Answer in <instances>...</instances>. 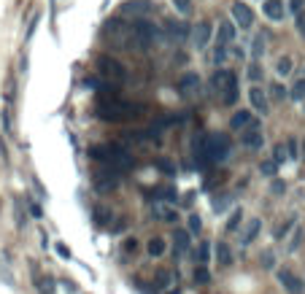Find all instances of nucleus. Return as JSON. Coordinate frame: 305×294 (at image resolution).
Masks as SVG:
<instances>
[{
  "mask_svg": "<svg viewBox=\"0 0 305 294\" xmlns=\"http://www.w3.org/2000/svg\"><path fill=\"white\" fill-rule=\"evenodd\" d=\"M297 246H300V232H297V235L292 238V243H289V251H294Z\"/></svg>",
  "mask_w": 305,
  "mask_h": 294,
  "instance_id": "de8ad7c7",
  "label": "nucleus"
},
{
  "mask_svg": "<svg viewBox=\"0 0 305 294\" xmlns=\"http://www.w3.org/2000/svg\"><path fill=\"white\" fill-rule=\"evenodd\" d=\"M276 170H278V165H276L273 159H265L262 165H260V173L268 175V179H276Z\"/></svg>",
  "mask_w": 305,
  "mask_h": 294,
  "instance_id": "b1692460",
  "label": "nucleus"
},
{
  "mask_svg": "<svg viewBox=\"0 0 305 294\" xmlns=\"http://www.w3.org/2000/svg\"><path fill=\"white\" fill-rule=\"evenodd\" d=\"M260 227H262V221L260 219H251L246 224V229H243V235H240V246H248V243H254V238L260 235Z\"/></svg>",
  "mask_w": 305,
  "mask_h": 294,
  "instance_id": "2eb2a0df",
  "label": "nucleus"
},
{
  "mask_svg": "<svg viewBox=\"0 0 305 294\" xmlns=\"http://www.w3.org/2000/svg\"><path fill=\"white\" fill-rule=\"evenodd\" d=\"M297 27H300V35H305V17L297 19Z\"/></svg>",
  "mask_w": 305,
  "mask_h": 294,
  "instance_id": "603ef678",
  "label": "nucleus"
},
{
  "mask_svg": "<svg viewBox=\"0 0 305 294\" xmlns=\"http://www.w3.org/2000/svg\"><path fill=\"white\" fill-rule=\"evenodd\" d=\"M116 175L111 173V175H97V181H95V187L100 189V192H108V189H116Z\"/></svg>",
  "mask_w": 305,
  "mask_h": 294,
  "instance_id": "6ab92c4d",
  "label": "nucleus"
},
{
  "mask_svg": "<svg viewBox=\"0 0 305 294\" xmlns=\"http://www.w3.org/2000/svg\"><path fill=\"white\" fill-rule=\"evenodd\" d=\"M270 92H273V97H276V100H284V97H286V89L281 87V84H273Z\"/></svg>",
  "mask_w": 305,
  "mask_h": 294,
  "instance_id": "4c0bfd02",
  "label": "nucleus"
},
{
  "mask_svg": "<svg viewBox=\"0 0 305 294\" xmlns=\"http://www.w3.org/2000/svg\"><path fill=\"white\" fill-rule=\"evenodd\" d=\"M200 89V76L197 73H184L181 79H178V92L181 95H192V92Z\"/></svg>",
  "mask_w": 305,
  "mask_h": 294,
  "instance_id": "9b49d317",
  "label": "nucleus"
},
{
  "mask_svg": "<svg viewBox=\"0 0 305 294\" xmlns=\"http://www.w3.org/2000/svg\"><path fill=\"white\" fill-rule=\"evenodd\" d=\"M240 221H243V211H240V208H235V211H232V216H230V221H227V232H235V229L240 227Z\"/></svg>",
  "mask_w": 305,
  "mask_h": 294,
  "instance_id": "4be33fe9",
  "label": "nucleus"
},
{
  "mask_svg": "<svg viewBox=\"0 0 305 294\" xmlns=\"http://www.w3.org/2000/svg\"><path fill=\"white\" fill-rule=\"evenodd\" d=\"M232 38H235V25H232V22H222V25H219L216 41L227 46V43H232Z\"/></svg>",
  "mask_w": 305,
  "mask_h": 294,
  "instance_id": "f3484780",
  "label": "nucleus"
},
{
  "mask_svg": "<svg viewBox=\"0 0 305 294\" xmlns=\"http://www.w3.org/2000/svg\"><path fill=\"white\" fill-rule=\"evenodd\" d=\"M273 192H276V195H281V192H284V184H281V181H273Z\"/></svg>",
  "mask_w": 305,
  "mask_h": 294,
  "instance_id": "8fccbe9b",
  "label": "nucleus"
},
{
  "mask_svg": "<svg viewBox=\"0 0 305 294\" xmlns=\"http://www.w3.org/2000/svg\"><path fill=\"white\" fill-rule=\"evenodd\" d=\"M197 257H200V265H208V257H211V243H200Z\"/></svg>",
  "mask_w": 305,
  "mask_h": 294,
  "instance_id": "72a5a7b5",
  "label": "nucleus"
},
{
  "mask_svg": "<svg viewBox=\"0 0 305 294\" xmlns=\"http://www.w3.org/2000/svg\"><path fill=\"white\" fill-rule=\"evenodd\" d=\"M97 68L111 84H124V81H127V71H124V65L116 63V60H111V57H100Z\"/></svg>",
  "mask_w": 305,
  "mask_h": 294,
  "instance_id": "20e7f679",
  "label": "nucleus"
},
{
  "mask_svg": "<svg viewBox=\"0 0 305 294\" xmlns=\"http://www.w3.org/2000/svg\"><path fill=\"white\" fill-rule=\"evenodd\" d=\"M248 100H251V108L257 113H262V116L268 113V95L262 92V87H257V84H254V87L248 89Z\"/></svg>",
  "mask_w": 305,
  "mask_h": 294,
  "instance_id": "1a4fd4ad",
  "label": "nucleus"
},
{
  "mask_svg": "<svg viewBox=\"0 0 305 294\" xmlns=\"http://www.w3.org/2000/svg\"><path fill=\"white\" fill-rule=\"evenodd\" d=\"M151 213L157 216L160 221H165V224H176L178 221V211H173V208H168V205H162V203H154Z\"/></svg>",
  "mask_w": 305,
  "mask_h": 294,
  "instance_id": "f8f14e48",
  "label": "nucleus"
},
{
  "mask_svg": "<svg viewBox=\"0 0 305 294\" xmlns=\"http://www.w3.org/2000/svg\"><path fill=\"white\" fill-rule=\"evenodd\" d=\"M278 283L284 286L289 294H300L302 291V281L292 273V270H281V273H278Z\"/></svg>",
  "mask_w": 305,
  "mask_h": 294,
  "instance_id": "6e6552de",
  "label": "nucleus"
},
{
  "mask_svg": "<svg viewBox=\"0 0 305 294\" xmlns=\"http://www.w3.org/2000/svg\"><path fill=\"white\" fill-rule=\"evenodd\" d=\"M227 205H230V197H222V200H216V203H214V211H224Z\"/></svg>",
  "mask_w": 305,
  "mask_h": 294,
  "instance_id": "ea45409f",
  "label": "nucleus"
},
{
  "mask_svg": "<svg viewBox=\"0 0 305 294\" xmlns=\"http://www.w3.org/2000/svg\"><path fill=\"white\" fill-rule=\"evenodd\" d=\"M189 241H192V238H189V232H186V229H176L173 232V246H176V254H178V257L189 251V246H192Z\"/></svg>",
  "mask_w": 305,
  "mask_h": 294,
  "instance_id": "4468645a",
  "label": "nucleus"
},
{
  "mask_svg": "<svg viewBox=\"0 0 305 294\" xmlns=\"http://www.w3.org/2000/svg\"><path fill=\"white\" fill-rule=\"evenodd\" d=\"M289 229H292V221H286L284 227H278V229H276V241H281V238H286V232H289Z\"/></svg>",
  "mask_w": 305,
  "mask_h": 294,
  "instance_id": "58836bf2",
  "label": "nucleus"
},
{
  "mask_svg": "<svg viewBox=\"0 0 305 294\" xmlns=\"http://www.w3.org/2000/svg\"><path fill=\"white\" fill-rule=\"evenodd\" d=\"M302 157H305V146H302Z\"/></svg>",
  "mask_w": 305,
  "mask_h": 294,
  "instance_id": "5fc2aeb1",
  "label": "nucleus"
},
{
  "mask_svg": "<svg viewBox=\"0 0 305 294\" xmlns=\"http://www.w3.org/2000/svg\"><path fill=\"white\" fill-rule=\"evenodd\" d=\"M289 97L297 100V103H302V100H305V79H300V81L292 84V89H289Z\"/></svg>",
  "mask_w": 305,
  "mask_h": 294,
  "instance_id": "412c9836",
  "label": "nucleus"
},
{
  "mask_svg": "<svg viewBox=\"0 0 305 294\" xmlns=\"http://www.w3.org/2000/svg\"><path fill=\"white\" fill-rule=\"evenodd\" d=\"M124 14H132V17H146L148 11H151V6L143 3V0H127V3L122 6Z\"/></svg>",
  "mask_w": 305,
  "mask_h": 294,
  "instance_id": "ddd939ff",
  "label": "nucleus"
},
{
  "mask_svg": "<svg viewBox=\"0 0 305 294\" xmlns=\"http://www.w3.org/2000/svg\"><path fill=\"white\" fill-rule=\"evenodd\" d=\"M214 257L219 262V267H230L232 265V251H230V246H227V243H216Z\"/></svg>",
  "mask_w": 305,
  "mask_h": 294,
  "instance_id": "dca6fc26",
  "label": "nucleus"
},
{
  "mask_svg": "<svg viewBox=\"0 0 305 294\" xmlns=\"http://www.w3.org/2000/svg\"><path fill=\"white\" fill-rule=\"evenodd\" d=\"M248 125H251V113H248V111L240 108L238 113H232V119H230V127L232 130H246Z\"/></svg>",
  "mask_w": 305,
  "mask_h": 294,
  "instance_id": "a211bd4d",
  "label": "nucleus"
},
{
  "mask_svg": "<svg viewBox=\"0 0 305 294\" xmlns=\"http://www.w3.org/2000/svg\"><path fill=\"white\" fill-rule=\"evenodd\" d=\"M286 159H289V154H286V146H284V143H278L276 149H273V162H276V165H284Z\"/></svg>",
  "mask_w": 305,
  "mask_h": 294,
  "instance_id": "393cba45",
  "label": "nucleus"
},
{
  "mask_svg": "<svg viewBox=\"0 0 305 294\" xmlns=\"http://www.w3.org/2000/svg\"><path fill=\"white\" fill-rule=\"evenodd\" d=\"M160 170H165V173H173V165H170L168 159H160Z\"/></svg>",
  "mask_w": 305,
  "mask_h": 294,
  "instance_id": "49530a36",
  "label": "nucleus"
},
{
  "mask_svg": "<svg viewBox=\"0 0 305 294\" xmlns=\"http://www.w3.org/2000/svg\"><path fill=\"white\" fill-rule=\"evenodd\" d=\"M276 73L278 76H289L292 73V57H281L276 63Z\"/></svg>",
  "mask_w": 305,
  "mask_h": 294,
  "instance_id": "5701e85b",
  "label": "nucleus"
},
{
  "mask_svg": "<svg viewBox=\"0 0 305 294\" xmlns=\"http://www.w3.org/2000/svg\"><path fill=\"white\" fill-rule=\"evenodd\" d=\"M146 251L151 254V257H162V254H165V241H162V238H151L146 246Z\"/></svg>",
  "mask_w": 305,
  "mask_h": 294,
  "instance_id": "aec40b11",
  "label": "nucleus"
},
{
  "mask_svg": "<svg viewBox=\"0 0 305 294\" xmlns=\"http://www.w3.org/2000/svg\"><path fill=\"white\" fill-rule=\"evenodd\" d=\"M173 6H176V11L181 14V17H189L192 14V0H173Z\"/></svg>",
  "mask_w": 305,
  "mask_h": 294,
  "instance_id": "c85d7f7f",
  "label": "nucleus"
},
{
  "mask_svg": "<svg viewBox=\"0 0 305 294\" xmlns=\"http://www.w3.org/2000/svg\"><path fill=\"white\" fill-rule=\"evenodd\" d=\"M168 33L173 35V38H178V41H181V38H184L186 33H189V27H186V25H181V22H178V25H170V27H168Z\"/></svg>",
  "mask_w": 305,
  "mask_h": 294,
  "instance_id": "c756f323",
  "label": "nucleus"
},
{
  "mask_svg": "<svg viewBox=\"0 0 305 294\" xmlns=\"http://www.w3.org/2000/svg\"><path fill=\"white\" fill-rule=\"evenodd\" d=\"M30 211H33L35 219H41V205H30Z\"/></svg>",
  "mask_w": 305,
  "mask_h": 294,
  "instance_id": "3c124183",
  "label": "nucleus"
},
{
  "mask_svg": "<svg viewBox=\"0 0 305 294\" xmlns=\"http://www.w3.org/2000/svg\"><path fill=\"white\" fill-rule=\"evenodd\" d=\"M248 79H251V81L260 79V65H251V68H248Z\"/></svg>",
  "mask_w": 305,
  "mask_h": 294,
  "instance_id": "37998d69",
  "label": "nucleus"
},
{
  "mask_svg": "<svg viewBox=\"0 0 305 294\" xmlns=\"http://www.w3.org/2000/svg\"><path fill=\"white\" fill-rule=\"evenodd\" d=\"M286 154H289V159H300V146H297L294 138L286 141Z\"/></svg>",
  "mask_w": 305,
  "mask_h": 294,
  "instance_id": "7c9ffc66",
  "label": "nucleus"
},
{
  "mask_svg": "<svg viewBox=\"0 0 305 294\" xmlns=\"http://www.w3.org/2000/svg\"><path fill=\"white\" fill-rule=\"evenodd\" d=\"M154 38H157V27L148 25V22H138V25L130 27V46H135L138 51H146L148 46L154 43Z\"/></svg>",
  "mask_w": 305,
  "mask_h": 294,
  "instance_id": "7ed1b4c3",
  "label": "nucleus"
},
{
  "mask_svg": "<svg viewBox=\"0 0 305 294\" xmlns=\"http://www.w3.org/2000/svg\"><path fill=\"white\" fill-rule=\"evenodd\" d=\"M0 122H3V127H6V133H14V122H11V113L9 111H3V113H0Z\"/></svg>",
  "mask_w": 305,
  "mask_h": 294,
  "instance_id": "c9c22d12",
  "label": "nucleus"
},
{
  "mask_svg": "<svg viewBox=\"0 0 305 294\" xmlns=\"http://www.w3.org/2000/svg\"><path fill=\"white\" fill-rule=\"evenodd\" d=\"M240 143H243L246 149H262V143H265L262 127L257 125V122H251L246 130H240Z\"/></svg>",
  "mask_w": 305,
  "mask_h": 294,
  "instance_id": "39448f33",
  "label": "nucleus"
},
{
  "mask_svg": "<svg viewBox=\"0 0 305 294\" xmlns=\"http://www.w3.org/2000/svg\"><path fill=\"white\" fill-rule=\"evenodd\" d=\"M262 54H265V38L257 35L254 38V57H262Z\"/></svg>",
  "mask_w": 305,
  "mask_h": 294,
  "instance_id": "e433bc0d",
  "label": "nucleus"
},
{
  "mask_svg": "<svg viewBox=\"0 0 305 294\" xmlns=\"http://www.w3.org/2000/svg\"><path fill=\"white\" fill-rule=\"evenodd\" d=\"M95 219H97V224H108V213L97 208V211H95Z\"/></svg>",
  "mask_w": 305,
  "mask_h": 294,
  "instance_id": "79ce46f5",
  "label": "nucleus"
},
{
  "mask_svg": "<svg viewBox=\"0 0 305 294\" xmlns=\"http://www.w3.org/2000/svg\"><path fill=\"white\" fill-rule=\"evenodd\" d=\"M214 89L216 92H222V100L227 105H232L238 100V79H235V73L232 71H227V68H219V71L214 73Z\"/></svg>",
  "mask_w": 305,
  "mask_h": 294,
  "instance_id": "f257e3e1",
  "label": "nucleus"
},
{
  "mask_svg": "<svg viewBox=\"0 0 305 294\" xmlns=\"http://www.w3.org/2000/svg\"><path fill=\"white\" fill-rule=\"evenodd\" d=\"M200 229H202V219H200L197 213H192L189 216V235H197Z\"/></svg>",
  "mask_w": 305,
  "mask_h": 294,
  "instance_id": "473e14b6",
  "label": "nucleus"
},
{
  "mask_svg": "<svg viewBox=\"0 0 305 294\" xmlns=\"http://www.w3.org/2000/svg\"><path fill=\"white\" fill-rule=\"evenodd\" d=\"M135 249H138V241H124V251L127 254H132Z\"/></svg>",
  "mask_w": 305,
  "mask_h": 294,
  "instance_id": "c03bdc74",
  "label": "nucleus"
},
{
  "mask_svg": "<svg viewBox=\"0 0 305 294\" xmlns=\"http://www.w3.org/2000/svg\"><path fill=\"white\" fill-rule=\"evenodd\" d=\"M170 283H173V275L162 270V273H157V286H154V289H157V291H160V289H168Z\"/></svg>",
  "mask_w": 305,
  "mask_h": 294,
  "instance_id": "bb28decb",
  "label": "nucleus"
},
{
  "mask_svg": "<svg viewBox=\"0 0 305 294\" xmlns=\"http://www.w3.org/2000/svg\"><path fill=\"white\" fill-rule=\"evenodd\" d=\"M17 227H25V216H22V203H17Z\"/></svg>",
  "mask_w": 305,
  "mask_h": 294,
  "instance_id": "a19ab883",
  "label": "nucleus"
},
{
  "mask_svg": "<svg viewBox=\"0 0 305 294\" xmlns=\"http://www.w3.org/2000/svg\"><path fill=\"white\" fill-rule=\"evenodd\" d=\"M211 22H200L197 27H194V33H192V41H194V46L197 49H206L208 46V41H211Z\"/></svg>",
  "mask_w": 305,
  "mask_h": 294,
  "instance_id": "9d476101",
  "label": "nucleus"
},
{
  "mask_svg": "<svg viewBox=\"0 0 305 294\" xmlns=\"http://www.w3.org/2000/svg\"><path fill=\"white\" fill-rule=\"evenodd\" d=\"M224 60H227V46L216 41V49H214V65L219 68V65L224 63Z\"/></svg>",
  "mask_w": 305,
  "mask_h": 294,
  "instance_id": "a878e982",
  "label": "nucleus"
},
{
  "mask_svg": "<svg viewBox=\"0 0 305 294\" xmlns=\"http://www.w3.org/2000/svg\"><path fill=\"white\" fill-rule=\"evenodd\" d=\"M97 116L103 122H122V119H127V116H135L132 113V108L130 105H124V103H119L116 97H111V100H100V105H97Z\"/></svg>",
  "mask_w": 305,
  "mask_h": 294,
  "instance_id": "f03ea898",
  "label": "nucleus"
},
{
  "mask_svg": "<svg viewBox=\"0 0 305 294\" xmlns=\"http://www.w3.org/2000/svg\"><path fill=\"white\" fill-rule=\"evenodd\" d=\"M232 19H235V25L240 30H246V27L254 25V11L248 9L246 3H235V6H232Z\"/></svg>",
  "mask_w": 305,
  "mask_h": 294,
  "instance_id": "423d86ee",
  "label": "nucleus"
},
{
  "mask_svg": "<svg viewBox=\"0 0 305 294\" xmlns=\"http://www.w3.org/2000/svg\"><path fill=\"white\" fill-rule=\"evenodd\" d=\"M157 197H165L168 203H176V189L173 187H165V189H157Z\"/></svg>",
  "mask_w": 305,
  "mask_h": 294,
  "instance_id": "f704fd0d",
  "label": "nucleus"
},
{
  "mask_svg": "<svg viewBox=\"0 0 305 294\" xmlns=\"http://www.w3.org/2000/svg\"><path fill=\"white\" fill-rule=\"evenodd\" d=\"M262 11H265V17H268L270 22H281V19L286 17L284 0H265V3H262Z\"/></svg>",
  "mask_w": 305,
  "mask_h": 294,
  "instance_id": "0eeeda50",
  "label": "nucleus"
},
{
  "mask_svg": "<svg viewBox=\"0 0 305 294\" xmlns=\"http://www.w3.org/2000/svg\"><path fill=\"white\" fill-rule=\"evenodd\" d=\"M262 267L265 270H273V267H276V254H273V251H262Z\"/></svg>",
  "mask_w": 305,
  "mask_h": 294,
  "instance_id": "2f4dec72",
  "label": "nucleus"
},
{
  "mask_svg": "<svg viewBox=\"0 0 305 294\" xmlns=\"http://www.w3.org/2000/svg\"><path fill=\"white\" fill-rule=\"evenodd\" d=\"M289 9H292V11H300L302 9V0H292V3H289Z\"/></svg>",
  "mask_w": 305,
  "mask_h": 294,
  "instance_id": "09e8293b",
  "label": "nucleus"
},
{
  "mask_svg": "<svg viewBox=\"0 0 305 294\" xmlns=\"http://www.w3.org/2000/svg\"><path fill=\"white\" fill-rule=\"evenodd\" d=\"M57 254H60L62 259H70V251H68L65 246H62V243H57Z\"/></svg>",
  "mask_w": 305,
  "mask_h": 294,
  "instance_id": "a18cd8bd",
  "label": "nucleus"
},
{
  "mask_svg": "<svg viewBox=\"0 0 305 294\" xmlns=\"http://www.w3.org/2000/svg\"><path fill=\"white\" fill-rule=\"evenodd\" d=\"M194 281H197V283H208L211 281V273H208L206 265H197V267H194Z\"/></svg>",
  "mask_w": 305,
  "mask_h": 294,
  "instance_id": "cd10ccee",
  "label": "nucleus"
},
{
  "mask_svg": "<svg viewBox=\"0 0 305 294\" xmlns=\"http://www.w3.org/2000/svg\"><path fill=\"white\" fill-rule=\"evenodd\" d=\"M0 154H3V157H6V146H3V141H0Z\"/></svg>",
  "mask_w": 305,
  "mask_h": 294,
  "instance_id": "864d4df0",
  "label": "nucleus"
}]
</instances>
